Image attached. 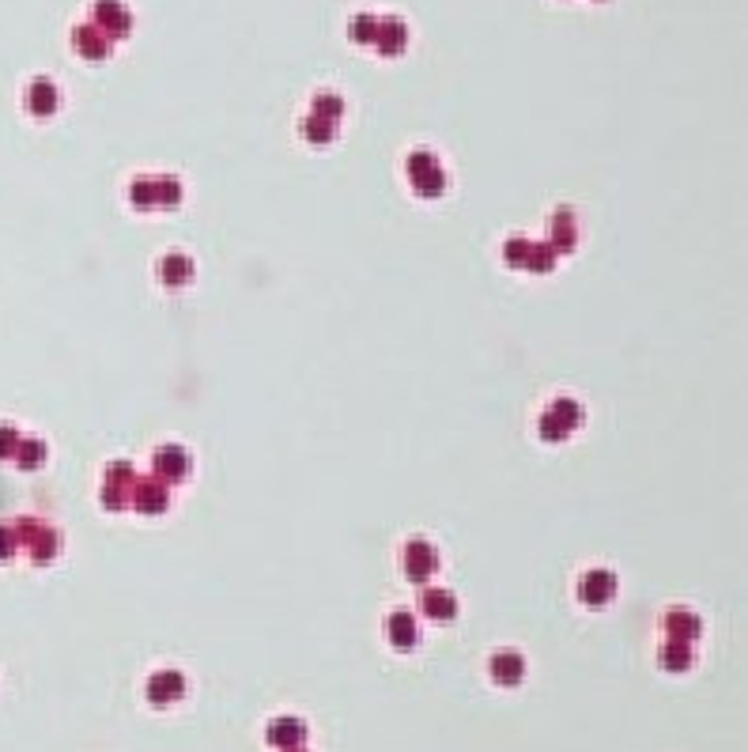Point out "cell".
Instances as JSON below:
<instances>
[{
  "instance_id": "6da1fadb",
  "label": "cell",
  "mask_w": 748,
  "mask_h": 752,
  "mask_svg": "<svg viewBox=\"0 0 748 752\" xmlns=\"http://www.w3.org/2000/svg\"><path fill=\"white\" fill-rule=\"evenodd\" d=\"M409 181L419 197H439L443 186H446V174H443V163L439 155L431 152H412L409 155Z\"/></svg>"
},
{
  "instance_id": "7a4b0ae2",
  "label": "cell",
  "mask_w": 748,
  "mask_h": 752,
  "mask_svg": "<svg viewBox=\"0 0 748 752\" xmlns=\"http://www.w3.org/2000/svg\"><path fill=\"white\" fill-rule=\"evenodd\" d=\"M578 424H582V405L571 397H559L549 405V412L541 416V435L549 438V443H563Z\"/></svg>"
},
{
  "instance_id": "3957f363",
  "label": "cell",
  "mask_w": 748,
  "mask_h": 752,
  "mask_svg": "<svg viewBox=\"0 0 748 752\" xmlns=\"http://www.w3.org/2000/svg\"><path fill=\"white\" fill-rule=\"evenodd\" d=\"M91 27H99L106 39L118 42L133 31V15L121 0H95V4H91Z\"/></svg>"
},
{
  "instance_id": "277c9868",
  "label": "cell",
  "mask_w": 748,
  "mask_h": 752,
  "mask_svg": "<svg viewBox=\"0 0 748 752\" xmlns=\"http://www.w3.org/2000/svg\"><path fill=\"white\" fill-rule=\"evenodd\" d=\"M171 503V491L159 476H144V481H133L129 488V507H136L140 515H163Z\"/></svg>"
},
{
  "instance_id": "5b68a950",
  "label": "cell",
  "mask_w": 748,
  "mask_h": 752,
  "mask_svg": "<svg viewBox=\"0 0 748 752\" xmlns=\"http://www.w3.org/2000/svg\"><path fill=\"white\" fill-rule=\"evenodd\" d=\"M152 465H155L152 476H159L163 484H178V481H186V476H189L193 457L181 450V447H159L155 457H152Z\"/></svg>"
},
{
  "instance_id": "8992f818",
  "label": "cell",
  "mask_w": 748,
  "mask_h": 752,
  "mask_svg": "<svg viewBox=\"0 0 748 752\" xmlns=\"http://www.w3.org/2000/svg\"><path fill=\"white\" fill-rule=\"evenodd\" d=\"M435 567H439V553H435L427 541H409L405 544V575H409V582L424 586L435 575Z\"/></svg>"
},
{
  "instance_id": "52a82bcc",
  "label": "cell",
  "mask_w": 748,
  "mask_h": 752,
  "mask_svg": "<svg viewBox=\"0 0 748 752\" xmlns=\"http://www.w3.org/2000/svg\"><path fill=\"white\" fill-rule=\"evenodd\" d=\"M382 58H400L409 46V27L397 20V15H378V31H374V42H371Z\"/></svg>"
},
{
  "instance_id": "ba28073f",
  "label": "cell",
  "mask_w": 748,
  "mask_h": 752,
  "mask_svg": "<svg viewBox=\"0 0 748 752\" xmlns=\"http://www.w3.org/2000/svg\"><path fill=\"white\" fill-rule=\"evenodd\" d=\"M181 695H186V673L178 669H159L148 677V700L167 707V703H178Z\"/></svg>"
},
{
  "instance_id": "9c48e42d",
  "label": "cell",
  "mask_w": 748,
  "mask_h": 752,
  "mask_svg": "<svg viewBox=\"0 0 748 752\" xmlns=\"http://www.w3.org/2000/svg\"><path fill=\"white\" fill-rule=\"evenodd\" d=\"M612 594H616V575L612 571H586L582 575V582H578V597L590 605V609H601V605H609L612 601Z\"/></svg>"
},
{
  "instance_id": "30bf717a",
  "label": "cell",
  "mask_w": 748,
  "mask_h": 752,
  "mask_svg": "<svg viewBox=\"0 0 748 752\" xmlns=\"http://www.w3.org/2000/svg\"><path fill=\"white\" fill-rule=\"evenodd\" d=\"M72 46H76V53L84 61H106V58H110V49H114V42L106 39L99 27H91V23H80L76 31H72Z\"/></svg>"
},
{
  "instance_id": "8fae6325",
  "label": "cell",
  "mask_w": 748,
  "mask_h": 752,
  "mask_svg": "<svg viewBox=\"0 0 748 752\" xmlns=\"http://www.w3.org/2000/svg\"><path fill=\"white\" fill-rule=\"evenodd\" d=\"M265 741H268L272 748H280V752L303 748V741H306V726H303L299 719H291V714H284V719H272V722H268Z\"/></svg>"
},
{
  "instance_id": "7c38bea8",
  "label": "cell",
  "mask_w": 748,
  "mask_h": 752,
  "mask_svg": "<svg viewBox=\"0 0 748 752\" xmlns=\"http://www.w3.org/2000/svg\"><path fill=\"white\" fill-rule=\"evenodd\" d=\"M488 669H491V681H496V685L515 688V685H522V677H525V658L518 650H499V654H491Z\"/></svg>"
},
{
  "instance_id": "4fadbf2b",
  "label": "cell",
  "mask_w": 748,
  "mask_h": 752,
  "mask_svg": "<svg viewBox=\"0 0 748 752\" xmlns=\"http://www.w3.org/2000/svg\"><path fill=\"white\" fill-rule=\"evenodd\" d=\"M386 639L397 650H412L419 643V624L412 613H390L386 620Z\"/></svg>"
},
{
  "instance_id": "5bb4252c",
  "label": "cell",
  "mask_w": 748,
  "mask_h": 752,
  "mask_svg": "<svg viewBox=\"0 0 748 752\" xmlns=\"http://www.w3.org/2000/svg\"><path fill=\"white\" fill-rule=\"evenodd\" d=\"M703 632V624L696 613H688V609H669L665 613V635L673 639V643H691V639H700Z\"/></svg>"
},
{
  "instance_id": "9a60e30c",
  "label": "cell",
  "mask_w": 748,
  "mask_h": 752,
  "mask_svg": "<svg viewBox=\"0 0 748 752\" xmlns=\"http://www.w3.org/2000/svg\"><path fill=\"white\" fill-rule=\"evenodd\" d=\"M419 609L427 613V620L446 624V620L458 616V597L446 594V590H424L419 594Z\"/></svg>"
},
{
  "instance_id": "2e32d148",
  "label": "cell",
  "mask_w": 748,
  "mask_h": 752,
  "mask_svg": "<svg viewBox=\"0 0 748 752\" xmlns=\"http://www.w3.org/2000/svg\"><path fill=\"white\" fill-rule=\"evenodd\" d=\"M57 102H61V95H57V87H53L49 80H34L27 87V110H31V114L49 118L53 110H57Z\"/></svg>"
},
{
  "instance_id": "e0dca14e",
  "label": "cell",
  "mask_w": 748,
  "mask_h": 752,
  "mask_svg": "<svg viewBox=\"0 0 748 752\" xmlns=\"http://www.w3.org/2000/svg\"><path fill=\"white\" fill-rule=\"evenodd\" d=\"M159 277H163V284H171V288L186 284V280H193V261L186 258V253H167L163 265H159Z\"/></svg>"
},
{
  "instance_id": "ac0fdd59",
  "label": "cell",
  "mask_w": 748,
  "mask_h": 752,
  "mask_svg": "<svg viewBox=\"0 0 748 752\" xmlns=\"http://www.w3.org/2000/svg\"><path fill=\"white\" fill-rule=\"evenodd\" d=\"M691 643H669L662 647V654H658V662H662V669H673V673H681V669H688L691 666V650H688Z\"/></svg>"
},
{
  "instance_id": "d6986e66",
  "label": "cell",
  "mask_w": 748,
  "mask_h": 752,
  "mask_svg": "<svg viewBox=\"0 0 748 752\" xmlns=\"http://www.w3.org/2000/svg\"><path fill=\"white\" fill-rule=\"evenodd\" d=\"M15 462L23 469H39L46 462V443L42 438H20V447H15Z\"/></svg>"
},
{
  "instance_id": "ffe728a7",
  "label": "cell",
  "mask_w": 748,
  "mask_h": 752,
  "mask_svg": "<svg viewBox=\"0 0 748 752\" xmlns=\"http://www.w3.org/2000/svg\"><path fill=\"white\" fill-rule=\"evenodd\" d=\"M374 31H378V15L363 12V15H356V20L348 23V39H352L356 46H371V42H374Z\"/></svg>"
},
{
  "instance_id": "44dd1931",
  "label": "cell",
  "mask_w": 748,
  "mask_h": 752,
  "mask_svg": "<svg viewBox=\"0 0 748 752\" xmlns=\"http://www.w3.org/2000/svg\"><path fill=\"white\" fill-rule=\"evenodd\" d=\"M310 114L337 125L340 114H344V102H340V95H330V91H321V95H314V110H310Z\"/></svg>"
},
{
  "instance_id": "7402d4cb",
  "label": "cell",
  "mask_w": 748,
  "mask_h": 752,
  "mask_svg": "<svg viewBox=\"0 0 748 752\" xmlns=\"http://www.w3.org/2000/svg\"><path fill=\"white\" fill-rule=\"evenodd\" d=\"M299 129H303V137H306V140L325 144V140H333V129H337V125H333V121H321V118L310 114V118H303Z\"/></svg>"
},
{
  "instance_id": "603a6c76",
  "label": "cell",
  "mask_w": 748,
  "mask_h": 752,
  "mask_svg": "<svg viewBox=\"0 0 748 752\" xmlns=\"http://www.w3.org/2000/svg\"><path fill=\"white\" fill-rule=\"evenodd\" d=\"M178 200H181V186H178V178H155V205L174 208Z\"/></svg>"
},
{
  "instance_id": "cb8c5ba5",
  "label": "cell",
  "mask_w": 748,
  "mask_h": 752,
  "mask_svg": "<svg viewBox=\"0 0 748 752\" xmlns=\"http://www.w3.org/2000/svg\"><path fill=\"white\" fill-rule=\"evenodd\" d=\"M129 197H133L136 208H152V205H155V178H136L133 190H129Z\"/></svg>"
},
{
  "instance_id": "d4e9b609",
  "label": "cell",
  "mask_w": 748,
  "mask_h": 752,
  "mask_svg": "<svg viewBox=\"0 0 748 752\" xmlns=\"http://www.w3.org/2000/svg\"><path fill=\"white\" fill-rule=\"evenodd\" d=\"M15 447H20V431L12 424H0V457H15Z\"/></svg>"
},
{
  "instance_id": "484cf974",
  "label": "cell",
  "mask_w": 748,
  "mask_h": 752,
  "mask_svg": "<svg viewBox=\"0 0 748 752\" xmlns=\"http://www.w3.org/2000/svg\"><path fill=\"white\" fill-rule=\"evenodd\" d=\"M15 544H20L15 529H12V526H0V560H8V556L15 553Z\"/></svg>"
},
{
  "instance_id": "4316f807",
  "label": "cell",
  "mask_w": 748,
  "mask_h": 752,
  "mask_svg": "<svg viewBox=\"0 0 748 752\" xmlns=\"http://www.w3.org/2000/svg\"><path fill=\"white\" fill-rule=\"evenodd\" d=\"M291 752H303V748H291Z\"/></svg>"
}]
</instances>
